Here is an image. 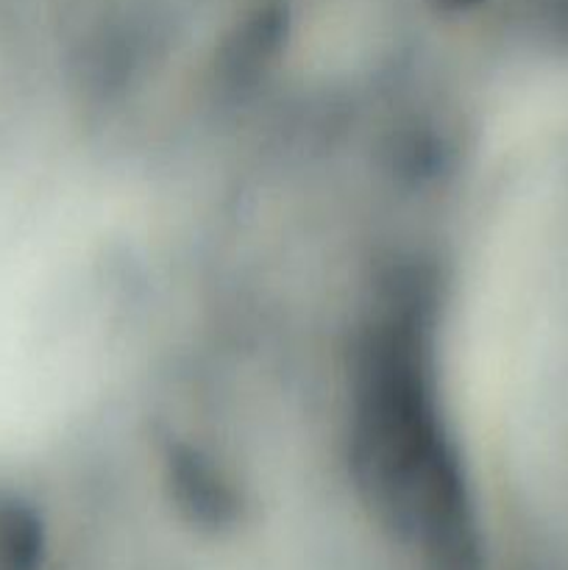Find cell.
Wrapping results in <instances>:
<instances>
[{"label": "cell", "mask_w": 568, "mask_h": 570, "mask_svg": "<svg viewBox=\"0 0 568 570\" xmlns=\"http://www.w3.org/2000/svg\"><path fill=\"white\" fill-rule=\"evenodd\" d=\"M410 340H379L360 393V471L384 527L427 570H479V538L457 465L434 429Z\"/></svg>", "instance_id": "obj_1"}]
</instances>
